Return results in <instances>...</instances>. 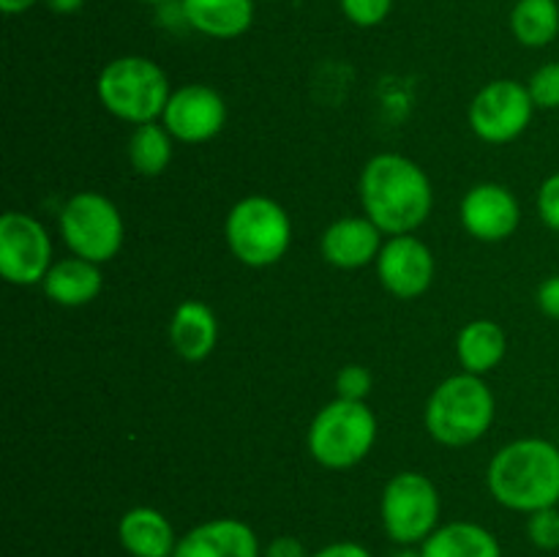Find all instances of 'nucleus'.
<instances>
[{
	"label": "nucleus",
	"instance_id": "412c9836",
	"mask_svg": "<svg viewBox=\"0 0 559 557\" xmlns=\"http://www.w3.org/2000/svg\"><path fill=\"white\" fill-rule=\"evenodd\" d=\"M508 353V336L500 322L473 320L459 331L456 355L459 364L469 375H489L502 364Z\"/></svg>",
	"mask_w": 559,
	"mask_h": 557
},
{
	"label": "nucleus",
	"instance_id": "9b49d317",
	"mask_svg": "<svg viewBox=\"0 0 559 557\" xmlns=\"http://www.w3.org/2000/svg\"><path fill=\"white\" fill-rule=\"evenodd\" d=\"M162 123L167 126L175 142L202 145L222 134L224 123H227V104L216 87L191 82V85L175 87L164 107Z\"/></svg>",
	"mask_w": 559,
	"mask_h": 557
},
{
	"label": "nucleus",
	"instance_id": "c756f323",
	"mask_svg": "<svg viewBox=\"0 0 559 557\" xmlns=\"http://www.w3.org/2000/svg\"><path fill=\"white\" fill-rule=\"evenodd\" d=\"M262 557H311L309 549L300 538L295 535H276L271 544L262 549Z\"/></svg>",
	"mask_w": 559,
	"mask_h": 557
},
{
	"label": "nucleus",
	"instance_id": "b1692460",
	"mask_svg": "<svg viewBox=\"0 0 559 557\" xmlns=\"http://www.w3.org/2000/svg\"><path fill=\"white\" fill-rule=\"evenodd\" d=\"M527 538L535 549L559 552V506L527 513Z\"/></svg>",
	"mask_w": 559,
	"mask_h": 557
},
{
	"label": "nucleus",
	"instance_id": "7c9ffc66",
	"mask_svg": "<svg viewBox=\"0 0 559 557\" xmlns=\"http://www.w3.org/2000/svg\"><path fill=\"white\" fill-rule=\"evenodd\" d=\"M311 557H374V555H371L364 544H358V541H333V544L311 552Z\"/></svg>",
	"mask_w": 559,
	"mask_h": 557
},
{
	"label": "nucleus",
	"instance_id": "72a5a7b5",
	"mask_svg": "<svg viewBox=\"0 0 559 557\" xmlns=\"http://www.w3.org/2000/svg\"><path fill=\"white\" fill-rule=\"evenodd\" d=\"M391 557H420V549H415V546H399V552H393Z\"/></svg>",
	"mask_w": 559,
	"mask_h": 557
},
{
	"label": "nucleus",
	"instance_id": "6e6552de",
	"mask_svg": "<svg viewBox=\"0 0 559 557\" xmlns=\"http://www.w3.org/2000/svg\"><path fill=\"white\" fill-rule=\"evenodd\" d=\"M442 500L435 481L415 470L396 473L380 497L382 530L396 546H420L440 528Z\"/></svg>",
	"mask_w": 559,
	"mask_h": 557
},
{
	"label": "nucleus",
	"instance_id": "cd10ccee",
	"mask_svg": "<svg viewBox=\"0 0 559 557\" xmlns=\"http://www.w3.org/2000/svg\"><path fill=\"white\" fill-rule=\"evenodd\" d=\"M535 208H538V218L551 229L559 233V173L549 175L540 183L538 197H535Z\"/></svg>",
	"mask_w": 559,
	"mask_h": 557
},
{
	"label": "nucleus",
	"instance_id": "bb28decb",
	"mask_svg": "<svg viewBox=\"0 0 559 557\" xmlns=\"http://www.w3.org/2000/svg\"><path fill=\"white\" fill-rule=\"evenodd\" d=\"M393 0H342V11L353 25L377 27L388 20Z\"/></svg>",
	"mask_w": 559,
	"mask_h": 557
},
{
	"label": "nucleus",
	"instance_id": "f8f14e48",
	"mask_svg": "<svg viewBox=\"0 0 559 557\" xmlns=\"http://www.w3.org/2000/svg\"><path fill=\"white\" fill-rule=\"evenodd\" d=\"M374 268L382 287L399 300H415L429 293L437 273L435 254L415 233L391 235L382 244Z\"/></svg>",
	"mask_w": 559,
	"mask_h": 557
},
{
	"label": "nucleus",
	"instance_id": "dca6fc26",
	"mask_svg": "<svg viewBox=\"0 0 559 557\" xmlns=\"http://www.w3.org/2000/svg\"><path fill=\"white\" fill-rule=\"evenodd\" d=\"M118 541L131 557H173L180 535L158 508L136 506L120 517Z\"/></svg>",
	"mask_w": 559,
	"mask_h": 557
},
{
	"label": "nucleus",
	"instance_id": "a211bd4d",
	"mask_svg": "<svg viewBox=\"0 0 559 557\" xmlns=\"http://www.w3.org/2000/svg\"><path fill=\"white\" fill-rule=\"evenodd\" d=\"M44 295H47L52 304L66 306V309H80L87 306L91 300L98 298L104 287L102 265L91 260H82V257L71 254L63 260L52 262L49 273L41 282Z\"/></svg>",
	"mask_w": 559,
	"mask_h": 557
},
{
	"label": "nucleus",
	"instance_id": "aec40b11",
	"mask_svg": "<svg viewBox=\"0 0 559 557\" xmlns=\"http://www.w3.org/2000/svg\"><path fill=\"white\" fill-rule=\"evenodd\" d=\"M420 557H502V544L489 528L478 522L440 524L424 544Z\"/></svg>",
	"mask_w": 559,
	"mask_h": 557
},
{
	"label": "nucleus",
	"instance_id": "9d476101",
	"mask_svg": "<svg viewBox=\"0 0 559 557\" xmlns=\"http://www.w3.org/2000/svg\"><path fill=\"white\" fill-rule=\"evenodd\" d=\"M52 240L36 216L5 211L0 216V273L14 287L41 284L52 268Z\"/></svg>",
	"mask_w": 559,
	"mask_h": 557
},
{
	"label": "nucleus",
	"instance_id": "a878e982",
	"mask_svg": "<svg viewBox=\"0 0 559 557\" xmlns=\"http://www.w3.org/2000/svg\"><path fill=\"white\" fill-rule=\"evenodd\" d=\"M374 388V377L366 366L349 364L342 366L336 375V393L338 399H353V402H366V396Z\"/></svg>",
	"mask_w": 559,
	"mask_h": 557
},
{
	"label": "nucleus",
	"instance_id": "c85d7f7f",
	"mask_svg": "<svg viewBox=\"0 0 559 557\" xmlns=\"http://www.w3.org/2000/svg\"><path fill=\"white\" fill-rule=\"evenodd\" d=\"M535 300H538V309L544 311L549 320L559 322V273H555V276H549V278H544V282H540Z\"/></svg>",
	"mask_w": 559,
	"mask_h": 557
},
{
	"label": "nucleus",
	"instance_id": "2f4dec72",
	"mask_svg": "<svg viewBox=\"0 0 559 557\" xmlns=\"http://www.w3.org/2000/svg\"><path fill=\"white\" fill-rule=\"evenodd\" d=\"M44 3H47L55 14H74V11L82 9L85 0H44Z\"/></svg>",
	"mask_w": 559,
	"mask_h": 557
},
{
	"label": "nucleus",
	"instance_id": "f3484780",
	"mask_svg": "<svg viewBox=\"0 0 559 557\" xmlns=\"http://www.w3.org/2000/svg\"><path fill=\"white\" fill-rule=\"evenodd\" d=\"M169 344L189 364H200L218 344V317L202 300H183L169 320Z\"/></svg>",
	"mask_w": 559,
	"mask_h": 557
},
{
	"label": "nucleus",
	"instance_id": "6ab92c4d",
	"mask_svg": "<svg viewBox=\"0 0 559 557\" xmlns=\"http://www.w3.org/2000/svg\"><path fill=\"white\" fill-rule=\"evenodd\" d=\"M183 22L211 38H238L254 22V0H180Z\"/></svg>",
	"mask_w": 559,
	"mask_h": 557
},
{
	"label": "nucleus",
	"instance_id": "f03ea898",
	"mask_svg": "<svg viewBox=\"0 0 559 557\" xmlns=\"http://www.w3.org/2000/svg\"><path fill=\"white\" fill-rule=\"evenodd\" d=\"M486 486L508 511L533 513L559 506V446L544 437L508 442L491 457Z\"/></svg>",
	"mask_w": 559,
	"mask_h": 557
},
{
	"label": "nucleus",
	"instance_id": "4be33fe9",
	"mask_svg": "<svg viewBox=\"0 0 559 557\" xmlns=\"http://www.w3.org/2000/svg\"><path fill=\"white\" fill-rule=\"evenodd\" d=\"M129 162L131 169L142 178H158L167 173L175 156V137L169 134L164 123H142L134 126L129 137Z\"/></svg>",
	"mask_w": 559,
	"mask_h": 557
},
{
	"label": "nucleus",
	"instance_id": "393cba45",
	"mask_svg": "<svg viewBox=\"0 0 559 557\" xmlns=\"http://www.w3.org/2000/svg\"><path fill=\"white\" fill-rule=\"evenodd\" d=\"M527 91L533 96L535 109H559V60L535 69L527 82Z\"/></svg>",
	"mask_w": 559,
	"mask_h": 557
},
{
	"label": "nucleus",
	"instance_id": "20e7f679",
	"mask_svg": "<svg viewBox=\"0 0 559 557\" xmlns=\"http://www.w3.org/2000/svg\"><path fill=\"white\" fill-rule=\"evenodd\" d=\"M102 107L131 126L153 123L164 115L173 87L158 63L142 55H123L109 60L96 82Z\"/></svg>",
	"mask_w": 559,
	"mask_h": 557
},
{
	"label": "nucleus",
	"instance_id": "473e14b6",
	"mask_svg": "<svg viewBox=\"0 0 559 557\" xmlns=\"http://www.w3.org/2000/svg\"><path fill=\"white\" fill-rule=\"evenodd\" d=\"M38 0H0V9H3V14H22V11H27L31 5H36Z\"/></svg>",
	"mask_w": 559,
	"mask_h": 557
},
{
	"label": "nucleus",
	"instance_id": "2eb2a0df",
	"mask_svg": "<svg viewBox=\"0 0 559 557\" xmlns=\"http://www.w3.org/2000/svg\"><path fill=\"white\" fill-rule=\"evenodd\" d=\"M382 244L385 240H382L380 227L371 218L344 216L322 233L320 251L328 265L338 268V271H358V268L377 262Z\"/></svg>",
	"mask_w": 559,
	"mask_h": 557
},
{
	"label": "nucleus",
	"instance_id": "c9c22d12",
	"mask_svg": "<svg viewBox=\"0 0 559 557\" xmlns=\"http://www.w3.org/2000/svg\"><path fill=\"white\" fill-rule=\"evenodd\" d=\"M557 446H559V442H557Z\"/></svg>",
	"mask_w": 559,
	"mask_h": 557
},
{
	"label": "nucleus",
	"instance_id": "f704fd0d",
	"mask_svg": "<svg viewBox=\"0 0 559 557\" xmlns=\"http://www.w3.org/2000/svg\"><path fill=\"white\" fill-rule=\"evenodd\" d=\"M145 3H156V5H167V3H173V0H145Z\"/></svg>",
	"mask_w": 559,
	"mask_h": 557
},
{
	"label": "nucleus",
	"instance_id": "f257e3e1",
	"mask_svg": "<svg viewBox=\"0 0 559 557\" xmlns=\"http://www.w3.org/2000/svg\"><path fill=\"white\" fill-rule=\"evenodd\" d=\"M364 216L382 235H413L435 211V186L429 175L402 153H377L366 162L358 180Z\"/></svg>",
	"mask_w": 559,
	"mask_h": 557
},
{
	"label": "nucleus",
	"instance_id": "1a4fd4ad",
	"mask_svg": "<svg viewBox=\"0 0 559 557\" xmlns=\"http://www.w3.org/2000/svg\"><path fill=\"white\" fill-rule=\"evenodd\" d=\"M535 102L519 80H495L480 87L469 102V129L489 145H508L530 129Z\"/></svg>",
	"mask_w": 559,
	"mask_h": 557
},
{
	"label": "nucleus",
	"instance_id": "7ed1b4c3",
	"mask_svg": "<svg viewBox=\"0 0 559 557\" xmlns=\"http://www.w3.org/2000/svg\"><path fill=\"white\" fill-rule=\"evenodd\" d=\"M497 415L495 393L480 375L459 371L431 391L424 410L426 431L445 448L478 442L491 429Z\"/></svg>",
	"mask_w": 559,
	"mask_h": 557
},
{
	"label": "nucleus",
	"instance_id": "5701e85b",
	"mask_svg": "<svg viewBox=\"0 0 559 557\" xmlns=\"http://www.w3.org/2000/svg\"><path fill=\"white\" fill-rule=\"evenodd\" d=\"M511 31L524 47H549L559 36L557 0H516L511 14Z\"/></svg>",
	"mask_w": 559,
	"mask_h": 557
},
{
	"label": "nucleus",
	"instance_id": "ddd939ff",
	"mask_svg": "<svg viewBox=\"0 0 559 557\" xmlns=\"http://www.w3.org/2000/svg\"><path fill=\"white\" fill-rule=\"evenodd\" d=\"M462 227L480 244H502L522 224V205L502 183H478L462 197L459 205Z\"/></svg>",
	"mask_w": 559,
	"mask_h": 557
},
{
	"label": "nucleus",
	"instance_id": "423d86ee",
	"mask_svg": "<svg viewBox=\"0 0 559 557\" xmlns=\"http://www.w3.org/2000/svg\"><path fill=\"white\" fill-rule=\"evenodd\" d=\"M224 238L240 265L271 268L287 257L293 222L282 202L265 194H249L229 208Z\"/></svg>",
	"mask_w": 559,
	"mask_h": 557
},
{
	"label": "nucleus",
	"instance_id": "39448f33",
	"mask_svg": "<svg viewBox=\"0 0 559 557\" xmlns=\"http://www.w3.org/2000/svg\"><path fill=\"white\" fill-rule=\"evenodd\" d=\"M377 415L366 402L333 399L311 418L306 448L325 470H349L364 462L377 442Z\"/></svg>",
	"mask_w": 559,
	"mask_h": 557
},
{
	"label": "nucleus",
	"instance_id": "0eeeda50",
	"mask_svg": "<svg viewBox=\"0 0 559 557\" xmlns=\"http://www.w3.org/2000/svg\"><path fill=\"white\" fill-rule=\"evenodd\" d=\"M58 229L71 254L96 265L115 260L123 249L126 224L118 205L102 191H76L58 213Z\"/></svg>",
	"mask_w": 559,
	"mask_h": 557
},
{
	"label": "nucleus",
	"instance_id": "4468645a",
	"mask_svg": "<svg viewBox=\"0 0 559 557\" xmlns=\"http://www.w3.org/2000/svg\"><path fill=\"white\" fill-rule=\"evenodd\" d=\"M173 557H262V549L251 524L218 517L180 535Z\"/></svg>",
	"mask_w": 559,
	"mask_h": 557
}]
</instances>
